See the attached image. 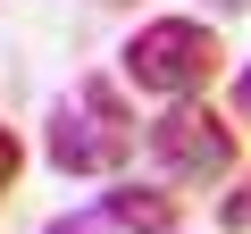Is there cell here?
I'll return each mask as SVG.
<instances>
[{
  "label": "cell",
  "mask_w": 251,
  "mask_h": 234,
  "mask_svg": "<svg viewBox=\"0 0 251 234\" xmlns=\"http://www.w3.org/2000/svg\"><path fill=\"white\" fill-rule=\"evenodd\" d=\"M42 151L59 176H117L126 159L143 151V126L134 109H126V92L109 75H84L50 100V126H42Z\"/></svg>",
  "instance_id": "cell-1"
},
{
  "label": "cell",
  "mask_w": 251,
  "mask_h": 234,
  "mask_svg": "<svg viewBox=\"0 0 251 234\" xmlns=\"http://www.w3.org/2000/svg\"><path fill=\"white\" fill-rule=\"evenodd\" d=\"M126 84L134 92H151V100H201L209 84H218V59H226V42H218V25L209 17H151V25H134L126 34Z\"/></svg>",
  "instance_id": "cell-2"
},
{
  "label": "cell",
  "mask_w": 251,
  "mask_h": 234,
  "mask_svg": "<svg viewBox=\"0 0 251 234\" xmlns=\"http://www.w3.org/2000/svg\"><path fill=\"white\" fill-rule=\"evenodd\" d=\"M243 126L234 117H218L209 100H176V109H159L151 117V159H159V176H176V184H234L243 176V142H234Z\"/></svg>",
  "instance_id": "cell-3"
},
{
  "label": "cell",
  "mask_w": 251,
  "mask_h": 234,
  "mask_svg": "<svg viewBox=\"0 0 251 234\" xmlns=\"http://www.w3.org/2000/svg\"><path fill=\"white\" fill-rule=\"evenodd\" d=\"M100 217H109L117 234H176L184 201L159 192V184H109V192H100Z\"/></svg>",
  "instance_id": "cell-4"
},
{
  "label": "cell",
  "mask_w": 251,
  "mask_h": 234,
  "mask_svg": "<svg viewBox=\"0 0 251 234\" xmlns=\"http://www.w3.org/2000/svg\"><path fill=\"white\" fill-rule=\"evenodd\" d=\"M218 226H226V234H251V167L218 192Z\"/></svg>",
  "instance_id": "cell-5"
},
{
  "label": "cell",
  "mask_w": 251,
  "mask_h": 234,
  "mask_svg": "<svg viewBox=\"0 0 251 234\" xmlns=\"http://www.w3.org/2000/svg\"><path fill=\"white\" fill-rule=\"evenodd\" d=\"M17 176H25V142H17V126L0 117V201L17 192Z\"/></svg>",
  "instance_id": "cell-6"
},
{
  "label": "cell",
  "mask_w": 251,
  "mask_h": 234,
  "mask_svg": "<svg viewBox=\"0 0 251 234\" xmlns=\"http://www.w3.org/2000/svg\"><path fill=\"white\" fill-rule=\"evenodd\" d=\"M42 234H117V226H109V217H100V209H92V217H84V209H67V217H50V226H42Z\"/></svg>",
  "instance_id": "cell-7"
},
{
  "label": "cell",
  "mask_w": 251,
  "mask_h": 234,
  "mask_svg": "<svg viewBox=\"0 0 251 234\" xmlns=\"http://www.w3.org/2000/svg\"><path fill=\"white\" fill-rule=\"evenodd\" d=\"M234 126H251V59H243V75H234Z\"/></svg>",
  "instance_id": "cell-8"
},
{
  "label": "cell",
  "mask_w": 251,
  "mask_h": 234,
  "mask_svg": "<svg viewBox=\"0 0 251 234\" xmlns=\"http://www.w3.org/2000/svg\"><path fill=\"white\" fill-rule=\"evenodd\" d=\"M209 9H218V17H251V0H209Z\"/></svg>",
  "instance_id": "cell-9"
},
{
  "label": "cell",
  "mask_w": 251,
  "mask_h": 234,
  "mask_svg": "<svg viewBox=\"0 0 251 234\" xmlns=\"http://www.w3.org/2000/svg\"><path fill=\"white\" fill-rule=\"evenodd\" d=\"M109 9H134V0H109Z\"/></svg>",
  "instance_id": "cell-10"
}]
</instances>
